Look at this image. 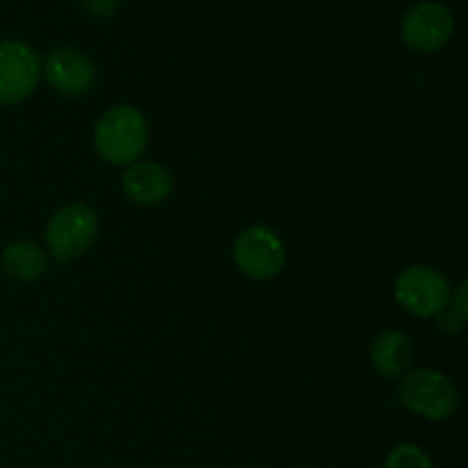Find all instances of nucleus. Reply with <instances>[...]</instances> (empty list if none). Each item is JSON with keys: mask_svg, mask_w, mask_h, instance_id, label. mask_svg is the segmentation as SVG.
<instances>
[{"mask_svg": "<svg viewBox=\"0 0 468 468\" xmlns=\"http://www.w3.org/2000/svg\"><path fill=\"white\" fill-rule=\"evenodd\" d=\"M41 80V55L26 41H0V105L23 103Z\"/></svg>", "mask_w": 468, "mask_h": 468, "instance_id": "0eeeda50", "label": "nucleus"}, {"mask_svg": "<svg viewBox=\"0 0 468 468\" xmlns=\"http://www.w3.org/2000/svg\"><path fill=\"white\" fill-rule=\"evenodd\" d=\"M370 364L384 379H400L414 364V343L405 332L387 329L370 346Z\"/></svg>", "mask_w": 468, "mask_h": 468, "instance_id": "9d476101", "label": "nucleus"}, {"mask_svg": "<svg viewBox=\"0 0 468 468\" xmlns=\"http://www.w3.org/2000/svg\"><path fill=\"white\" fill-rule=\"evenodd\" d=\"M3 272L14 282L30 283L48 272V254L32 240H16L7 245L0 256Z\"/></svg>", "mask_w": 468, "mask_h": 468, "instance_id": "9b49d317", "label": "nucleus"}, {"mask_svg": "<svg viewBox=\"0 0 468 468\" xmlns=\"http://www.w3.org/2000/svg\"><path fill=\"white\" fill-rule=\"evenodd\" d=\"M455 14L441 3L423 0L405 12L400 21L402 44L414 53H437L455 37Z\"/></svg>", "mask_w": 468, "mask_h": 468, "instance_id": "423d86ee", "label": "nucleus"}, {"mask_svg": "<svg viewBox=\"0 0 468 468\" xmlns=\"http://www.w3.org/2000/svg\"><path fill=\"white\" fill-rule=\"evenodd\" d=\"M41 76L58 94L78 99L94 90L96 67L82 50L71 46H59L50 50L46 62H41Z\"/></svg>", "mask_w": 468, "mask_h": 468, "instance_id": "6e6552de", "label": "nucleus"}, {"mask_svg": "<svg viewBox=\"0 0 468 468\" xmlns=\"http://www.w3.org/2000/svg\"><path fill=\"white\" fill-rule=\"evenodd\" d=\"M85 5L96 18H110L117 12L119 0H85Z\"/></svg>", "mask_w": 468, "mask_h": 468, "instance_id": "ddd939ff", "label": "nucleus"}, {"mask_svg": "<svg viewBox=\"0 0 468 468\" xmlns=\"http://www.w3.org/2000/svg\"><path fill=\"white\" fill-rule=\"evenodd\" d=\"M233 261L245 277L270 282L286 268V247L277 231L263 224H251L233 240Z\"/></svg>", "mask_w": 468, "mask_h": 468, "instance_id": "39448f33", "label": "nucleus"}, {"mask_svg": "<svg viewBox=\"0 0 468 468\" xmlns=\"http://www.w3.org/2000/svg\"><path fill=\"white\" fill-rule=\"evenodd\" d=\"M149 144V123L133 105L105 110L94 126V149L105 163L128 167L137 163Z\"/></svg>", "mask_w": 468, "mask_h": 468, "instance_id": "f257e3e1", "label": "nucleus"}, {"mask_svg": "<svg viewBox=\"0 0 468 468\" xmlns=\"http://www.w3.org/2000/svg\"><path fill=\"white\" fill-rule=\"evenodd\" d=\"M99 236V215L85 204H67L46 224V247L58 263L80 259Z\"/></svg>", "mask_w": 468, "mask_h": 468, "instance_id": "7ed1b4c3", "label": "nucleus"}, {"mask_svg": "<svg viewBox=\"0 0 468 468\" xmlns=\"http://www.w3.org/2000/svg\"><path fill=\"white\" fill-rule=\"evenodd\" d=\"M398 398L411 414L434 423L448 420L460 407V393L452 379L432 368H416L400 378Z\"/></svg>", "mask_w": 468, "mask_h": 468, "instance_id": "f03ea898", "label": "nucleus"}, {"mask_svg": "<svg viewBox=\"0 0 468 468\" xmlns=\"http://www.w3.org/2000/svg\"><path fill=\"white\" fill-rule=\"evenodd\" d=\"M396 300L416 318H437L451 304V282L432 265H410L396 279Z\"/></svg>", "mask_w": 468, "mask_h": 468, "instance_id": "20e7f679", "label": "nucleus"}, {"mask_svg": "<svg viewBox=\"0 0 468 468\" xmlns=\"http://www.w3.org/2000/svg\"><path fill=\"white\" fill-rule=\"evenodd\" d=\"M122 190L133 204L158 206L169 199L174 190V178L165 165L151 160H137L128 165L122 176Z\"/></svg>", "mask_w": 468, "mask_h": 468, "instance_id": "1a4fd4ad", "label": "nucleus"}, {"mask_svg": "<svg viewBox=\"0 0 468 468\" xmlns=\"http://www.w3.org/2000/svg\"><path fill=\"white\" fill-rule=\"evenodd\" d=\"M384 468H434L432 457L414 443H400L388 452Z\"/></svg>", "mask_w": 468, "mask_h": 468, "instance_id": "f8f14e48", "label": "nucleus"}]
</instances>
